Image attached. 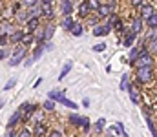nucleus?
Masks as SVG:
<instances>
[{"mask_svg": "<svg viewBox=\"0 0 157 137\" xmlns=\"http://www.w3.org/2000/svg\"><path fill=\"white\" fill-rule=\"evenodd\" d=\"M152 77H154L152 68H137V81L139 82H150Z\"/></svg>", "mask_w": 157, "mask_h": 137, "instance_id": "5", "label": "nucleus"}, {"mask_svg": "<svg viewBox=\"0 0 157 137\" xmlns=\"http://www.w3.org/2000/svg\"><path fill=\"white\" fill-rule=\"evenodd\" d=\"M40 7H42L44 17L53 18V0H40Z\"/></svg>", "mask_w": 157, "mask_h": 137, "instance_id": "6", "label": "nucleus"}, {"mask_svg": "<svg viewBox=\"0 0 157 137\" xmlns=\"http://www.w3.org/2000/svg\"><path fill=\"white\" fill-rule=\"evenodd\" d=\"M75 24H77V22H75V20L71 18V17H64V20H62V28H64L66 31H71Z\"/></svg>", "mask_w": 157, "mask_h": 137, "instance_id": "14", "label": "nucleus"}, {"mask_svg": "<svg viewBox=\"0 0 157 137\" xmlns=\"http://www.w3.org/2000/svg\"><path fill=\"white\" fill-rule=\"evenodd\" d=\"M108 137H113V135H108Z\"/></svg>", "mask_w": 157, "mask_h": 137, "instance_id": "41", "label": "nucleus"}, {"mask_svg": "<svg viewBox=\"0 0 157 137\" xmlns=\"http://www.w3.org/2000/svg\"><path fill=\"white\" fill-rule=\"evenodd\" d=\"M6 57H7V51H6V48H2V49H0V59L6 60Z\"/></svg>", "mask_w": 157, "mask_h": 137, "instance_id": "37", "label": "nucleus"}, {"mask_svg": "<svg viewBox=\"0 0 157 137\" xmlns=\"http://www.w3.org/2000/svg\"><path fill=\"white\" fill-rule=\"evenodd\" d=\"M71 71V62H66V66L62 68V71H60V75H59V79H64L68 73Z\"/></svg>", "mask_w": 157, "mask_h": 137, "instance_id": "24", "label": "nucleus"}, {"mask_svg": "<svg viewBox=\"0 0 157 137\" xmlns=\"http://www.w3.org/2000/svg\"><path fill=\"white\" fill-rule=\"evenodd\" d=\"M128 93H130V99H132V102H133V104H139V95H137V90H135V86H130Z\"/></svg>", "mask_w": 157, "mask_h": 137, "instance_id": "19", "label": "nucleus"}, {"mask_svg": "<svg viewBox=\"0 0 157 137\" xmlns=\"http://www.w3.org/2000/svg\"><path fill=\"white\" fill-rule=\"evenodd\" d=\"M39 26V18H29L28 20V33H33Z\"/></svg>", "mask_w": 157, "mask_h": 137, "instance_id": "20", "label": "nucleus"}, {"mask_svg": "<svg viewBox=\"0 0 157 137\" xmlns=\"http://www.w3.org/2000/svg\"><path fill=\"white\" fill-rule=\"evenodd\" d=\"M60 11H62L64 17H70L71 11H73V4H71V0H60Z\"/></svg>", "mask_w": 157, "mask_h": 137, "instance_id": "8", "label": "nucleus"}, {"mask_svg": "<svg viewBox=\"0 0 157 137\" xmlns=\"http://www.w3.org/2000/svg\"><path fill=\"white\" fill-rule=\"evenodd\" d=\"M148 49H150L152 53H157V39H155V40H152V42H150V48H148Z\"/></svg>", "mask_w": 157, "mask_h": 137, "instance_id": "35", "label": "nucleus"}, {"mask_svg": "<svg viewBox=\"0 0 157 137\" xmlns=\"http://www.w3.org/2000/svg\"><path fill=\"white\" fill-rule=\"evenodd\" d=\"M143 20H144V18H135V20L132 22V31H133L135 35L143 29Z\"/></svg>", "mask_w": 157, "mask_h": 137, "instance_id": "15", "label": "nucleus"}, {"mask_svg": "<svg viewBox=\"0 0 157 137\" xmlns=\"http://www.w3.org/2000/svg\"><path fill=\"white\" fill-rule=\"evenodd\" d=\"M26 57V46H17L15 49H13V55H11V59H9V66H18L20 62H22V59Z\"/></svg>", "mask_w": 157, "mask_h": 137, "instance_id": "2", "label": "nucleus"}, {"mask_svg": "<svg viewBox=\"0 0 157 137\" xmlns=\"http://www.w3.org/2000/svg\"><path fill=\"white\" fill-rule=\"evenodd\" d=\"M104 126H106V119H99L97 123H95V126H93V130H95V134H101L102 130H104Z\"/></svg>", "mask_w": 157, "mask_h": 137, "instance_id": "17", "label": "nucleus"}, {"mask_svg": "<svg viewBox=\"0 0 157 137\" xmlns=\"http://www.w3.org/2000/svg\"><path fill=\"white\" fill-rule=\"evenodd\" d=\"M46 132H48V128H46V124L39 121V123H35V128H33V135L35 137H44L46 135Z\"/></svg>", "mask_w": 157, "mask_h": 137, "instance_id": "10", "label": "nucleus"}, {"mask_svg": "<svg viewBox=\"0 0 157 137\" xmlns=\"http://www.w3.org/2000/svg\"><path fill=\"white\" fill-rule=\"evenodd\" d=\"M113 9H115V2L113 0L108 2V4H101V7L97 9V17L99 18H106V17H110L113 13Z\"/></svg>", "mask_w": 157, "mask_h": 137, "instance_id": "4", "label": "nucleus"}, {"mask_svg": "<svg viewBox=\"0 0 157 137\" xmlns=\"http://www.w3.org/2000/svg\"><path fill=\"white\" fill-rule=\"evenodd\" d=\"M48 99H51V101H55V102H60V104H64L66 108H71V110H77V104L73 102V101H70V99H66L60 91H49L48 93Z\"/></svg>", "mask_w": 157, "mask_h": 137, "instance_id": "1", "label": "nucleus"}, {"mask_svg": "<svg viewBox=\"0 0 157 137\" xmlns=\"http://www.w3.org/2000/svg\"><path fill=\"white\" fill-rule=\"evenodd\" d=\"M146 24H148L152 29H157V13H154V15H152V17L146 20Z\"/></svg>", "mask_w": 157, "mask_h": 137, "instance_id": "23", "label": "nucleus"}, {"mask_svg": "<svg viewBox=\"0 0 157 137\" xmlns=\"http://www.w3.org/2000/svg\"><path fill=\"white\" fill-rule=\"evenodd\" d=\"M88 6H90L91 11H97L101 7V0H88Z\"/></svg>", "mask_w": 157, "mask_h": 137, "instance_id": "27", "label": "nucleus"}, {"mask_svg": "<svg viewBox=\"0 0 157 137\" xmlns=\"http://www.w3.org/2000/svg\"><path fill=\"white\" fill-rule=\"evenodd\" d=\"M70 33H71L73 37H80V35H82V26H80V24H78V22H77V24L73 26V29H71Z\"/></svg>", "mask_w": 157, "mask_h": 137, "instance_id": "26", "label": "nucleus"}, {"mask_svg": "<svg viewBox=\"0 0 157 137\" xmlns=\"http://www.w3.org/2000/svg\"><path fill=\"white\" fill-rule=\"evenodd\" d=\"M110 31H112V28H108V26H95V28H93V35H95V37L110 35Z\"/></svg>", "mask_w": 157, "mask_h": 137, "instance_id": "12", "label": "nucleus"}, {"mask_svg": "<svg viewBox=\"0 0 157 137\" xmlns=\"http://www.w3.org/2000/svg\"><path fill=\"white\" fill-rule=\"evenodd\" d=\"M137 39V35L133 33V31H130L128 35H126V39H124V48H130V46L133 44V40Z\"/></svg>", "mask_w": 157, "mask_h": 137, "instance_id": "18", "label": "nucleus"}, {"mask_svg": "<svg viewBox=\"0 0 157 137\" xmlns=\"http://www.w3.org/2000/svg\"><path fill=\"white\" fill-rule=\"evenodd\" d=\"M24 37H26V33H24V31H15V33H13V37H11V40H13V42H22V40H24Z\"/></svg>", "mask_w": 157, "mask_h": 137, "instance_id": "22", "label": "nucleus"}, {"mask_svg": "<svg viewBox=\"0 0 157 137\" xmlns=\"http://www.w3.org/2000/svg\"><path fill=\"white\" fill-rule=\"evenodd\" d=\"M0 44H2V48H6V44H7V33L6 31H2V35H0Z\"/></svg>", "mask_w": 157, "mask_h": 137, "instance_id": "33", "label": "nucleus"}, {"mask_svg": "<svg viewBox=\"0 0 157 137\" xmlns=\"http://www.w3.org/2000/svg\"><path fill=\"white\" fill-rule=\"evenodd\" d=\"M31 42H33V35H31V33H26V37H24L22 44H24V46H28V44H31Z\"/></svg>", "mask_w": 157, "mask_h": 137, "instance_id": "31", "label": "nucleus"}, {"mask_svg": "<svg viewBox=\"0 0 157 137\" xmlns=\"http://www.w3.org/2000/svg\"><path fill=\"white\" fill-rule=\"evenodd\" d=\"M152 15H154V6H150V4H143V6H141V18L148 20Z\"/></svg>", "mask_w": 157, "mask_h": 137, "instance_id": "9", "label": "nucleus"}, {"mask_svg": "<svg viewBox=\"0 0 157 137\" xmlns=\"http://www.w3.org/2000/svg\"><path fill=\"white\" fill-rule=\"evenodd\" d=\"M106 49V44H97V46H93V51H97V53H102Z\"/></svg>", "mask_w": 157, "mask_h": 137, "instance_id": "34", "label": "nucleus"}, {"mask_svg": "<svg viewBox=\"0 0 157 137\" xmlns=\"http://www.w3.org/2000/svg\"><path fill=\"white\" fill-rule=\"evenodd\" d=\"M121 90H130V82H128V75H122L121 77Z\"/></svg>", "mask_w": 157, "mask_h": 137, "instance_id": "25", "label": "nucleus"}, {"mask_svg": "<svg viewBox=\"0 0 157 137\" xmlns=\"http://www.w3.org/2000/svg\"><path fill=\"white\" fill-rule=\"evenodd\" d=\"M15 84H17V81H15V79H11V81H9V82H7L6 86H4V91H7V90H9V88H13Z\"/></svg>", "mask_w": 157, "mask_h": 137, "instance_id": "36", "label": "nucleus"}, {"mask_svg": "<svg viewBox=\"0 0 157 137\" xmlns=\"http://www.w3.org/2000/svg\"><path fill=\"white\" fill-rule=\"evenodd\" d=\"M4 137H15V132H13V130H7V132H6V135Z\"/></svg>", "mask_w": 157, "mask_h": 137, "instance_id": "40", "label": "nucleus"}, {"mask_svg": "<svg viewBox=\"0 0 157 137\" xmlns=\"http://www.w3.org/2000/svg\"><path fill=\"white\" fill-rule=\"evenodd\" d=\"M137 68H152V64H154V59H152V53H148L146 49H143V53L139 55V59H137Z\"/></svg>", "mask_w": 157, "mask_h": 137, "instance_id": "3", "label": "nucleus"}, {"mask_svg": "<svg viewBox=\"0 0 157 137\" xmlns=\"http://www.w3.org/2000/svg\"><path fill=\"white\" fill-rule=\"evenodd\" d=\"M49 137H62V134H60L59 130H53V132L49 134Z\"/></svg>", "mask_w": 157, "mask_h": 137, "instance_id": "39", "label": "nucleus"}, {"mask_svg": "<svg viewBox=\"0 0 157 137\" xmlns=\"http://www.w3.org/2000/svg\"><path fill=\"white\" fill-rule=\"evenodd\" d=\"M42 108H44V110H48V112H51V110L55 108V101H51V99H48V101H46V102L42 104Z\"/></svg>", "mask_w": 157, "mask_h": 137, "instance_id": "28", "label": "nucleus"}, {"mask_svg": "<svg viewBox=\"0 0 157 137\" xmlns=\"http://www.w3.org/2000/svg\"><path fill=\"white\" fill-rule=\"evenodd\" d=\"M20 108L24 110V117H22L24 121H28V119L37 112V106H35V104H29V102H26V104H24V106H20Z\"/></svg>", "mask_w": 157, "mask_h": 137, "instance_id": "7", "label": "nucleus"}, {"mask_svg": "<svg viewBox=\"0 0 157 137\" xmlns=\"http://www.w3.org/2000/svg\"><path fill=\"white\" fill-rule=\"evenodd\" d=\"M68 121H70L71 124H75V126H80V124H82V117L77 115V113H71V115L68 117Z\"/></svg>", "mask_w": 157, "mask_h": 137, "instance_id": "21", "label": "nucleus"}, {"mask_svg": "<svg viewBox=\"0 0 157 137\" xmlns=\"http://www.w3.org/2000/svg\"><path fill=\"white\" fill-rule=\"evenodd\" d=\"M17 137H33V134L29 132V130H26V128H22L20 132H18V135Z\"/></svg>", "mask_w": 157, "mask_h": 137, "instance_id": "32", "label": "nucleus"}, {"mask_svg": "<svg viewBox=\"0 0 157 137\" xmlns=\"http://www.w3.org/2000/svg\"><path fill=\"white\" fill-rule=\"evenodd\" d=\"M20 117H22V108H20V110H17V112L11 115V119L7 121V130H13V126L20 121Z\"/></svg>", "mask_w": 157, "mask_h": 137, "instance_id": "11", "label": "nucleus"}, {"mask_svg": "<svg viewBox=\"0 0 157 137\" xmlns=\"http://www.w3.org/2000/svg\"><path fill=\"white\" fill-rule=\"evenodd\" d=\"M51 35H53V26H51V24H48V26L44 28V33H42L44 42H46V40H49V39H51Z\"/></svg>", "mask_w": 157, "mask_h": 137, "instance_id": "16", "label": "nucleus"}, {"mask_svg": "<svg viewBox=\"0 0 157 137\" xmlns=\"http://www.w3.org/2000/svg\"><path fill=\"white\" fill-rule=\"evenodd\" d=\"M90 128H91V124H90L88 117H82V130L84 132H90Z\"/></svg>", "mask_w": 157, "mask_h": 137, "instance_id": "30", "label": "nucleus"}, {"mask_svg": "<svg viewBox=\"0 0 157 137\" xmlns=\"http://www.w3.org/2000/svg\"><path fill=\"white\" fill-rule=\"evenodd\" d=\"M132 6L133 7H139V6H143V0H132Z\"/></svg>", "mask_w": 157, "mask_h": 137, "instance_id": "38", "label": "nucleus"}, {"mask_svg": "<svg viewBox=\"0 0 157 137\" xmlns=\"http://www.w3.org/2000/svg\"><path fill=\"white\" fill-rule=\"evenodd\" d=\"M90 6H88V0H84V2H80V6H78V15L80 17H88L90 15Z\"/></svg>", "mask_w": 157, "mask_h": 137, "instance_id": "13", "label": "nucleus"}, {"mask_svg": "<svg viewBox=\"0 0 157 137\" xmlns=\"http://www.w3.org/2000/svg\"><path fill=\"white\" fill-rule=\"evenodd\" d=\"M22 4H24L26 7H33V6H39L40 0H22Z\"/></svg>", "mask_w": 157, "mask_h": 137, "instance_id": "29", "label": "nucleus"}]
</instances>
